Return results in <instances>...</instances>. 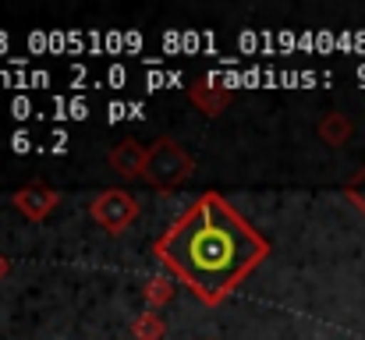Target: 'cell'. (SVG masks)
<instances>
[{
    "label": "cell",
    "mask_w": 365,
    "mask_h": 340,
    "mask_svg": "<svg viewBox=\"0 0 365 340\" xmlns=\"http://www.w3.org/2000/svg\"><path fill=\"white\" fill-rule=\"evenodd\" d=\"M262 252V237L217 195L199 199L160 241V259L206 302L224 298Z\"/></svg>",
    "instance_id": "cell-1"
},
{
    "label": "cell",
    "mask_w": 365,
    "mask_h": 340,
    "mask_svg": "<svg viewBox=\"0 0 365 340\" xmlns=\"http://www.w3.org/2000/svg\"><path fill=\"white\" fill-rule=\"evenodd\" d=\"M188 170H192V163H188V156H185L174 142H160V145L145 156V177L156 181V185H163V188H170V185H178L181 177H188Z\"/></svg>",
    "instance_id": "cell-2"
},
{
    "label": "cell",
    "mask_w": 365,
    "mask_h": 340,
    "mask_svg": "<svg viewBox=\"0 0 365 340\" xmlns=\"http://www.w3.org/2000/svg\"><path fill=\"white\" fill-rule=\"evenodd\" d=\"M93 217L107 227V230H121V227H128L131 217H135V202H131V195H124V192H107V195H100V202L93 206Z\"/></svg>",
    "instance_id": "cell-3"
},
{
    "label": "cell",
    "mask_w": 365,
    "mask_h": 340,
    "mask_svg": "<svg viewBox=\"0 0 365 340\" xmlns=\"http://www.w3.org/2000/svg\"><path fill=\"white\" fill-rule=\"evenodd\" d=\"M114 163L121 167L124 174H138V170H145V156H142L138 149H131V145H128L124 153H121V149L114 153Z\"/></svg>",
    "instance_id": "cell-4"
},
{
    "label": "cell",
    "mask_w": 365,
    "mask_h": 340,
    "mask_svg": "<svg viewBox=\"0 0 365 340\" xmlns=\"http://www.w3.org/2000/svg\"><path fill=\"white\" fill-rule=\"evenodd\" d=\"M355 195H359V199L365 202V185H359V188H355Z\"/></svg>",
    "instance_id": "cell-5"
},
{
    "label": "cell",
    "mask_w": 365,
    "mask_h": 340,
    "mask_svg": "<svg viewBox=\"0 0 365 340\" xmlns=\"http://www.w3.org/2000/svg\"><path fill=\"white\" fill-rule=\"evenodd\" d=\"M0 273H4V259H0Z\"/></svg>",
    "instance_id": "cell-6"
}]
</instances>
